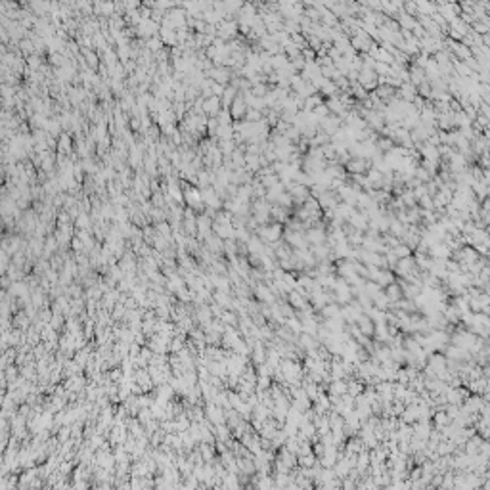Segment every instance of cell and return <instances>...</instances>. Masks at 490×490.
Masks as SVG:
<instances>
[{
	"label": "cell",
	"mask_w": 490,
	"mask_h": 490,
	"mask_svg": "<svg viewBox=\"0 0 490 490\" xmlns=\"http://www.w3.org/2000/svg\"><path fill=\"white\" fill-rule=\"evenodd\" d=\"M247 104H245V98L240 94L236 100H234V104H232V108H230V113H232V119H234V123H238V121H244L245 115H247Z\"/></svg>",
	"instance_id": "6da1fadb"
},
{
	"label": "cell",
	"mask_w": 490,
	"mask_h": 490,
	"mask_svg": "<svg viewBox=\"0 0 490 490\" xmlns=\"http://www.w3.org/2000/svg\"><path fill=\"white\" fill-rule=\"evenodd\" d=\"M223 110V102H221V98L219 96H211V98H205V104H203V113L209 117V119H213V117H217L219 113Z\"/></svg>",
	"instance_id": "7a4b0ae2"
},
{
	"label": "cell",
	"mask_w": 490,
	"mask_h": 490,
	"mask_svg": "<svg viewBox=\"0 0 490 490\" xmlns=\"http://www.w3.org/2000/svg\"><path fill=\"white\" fill-rule=\"evenodd\" d=\"M159 37H161L163 45L167 46V48H175V46H178V39H177V31H175V29H169V27H161V31H159Z\"/></svg>",
	"instance_id": "3957f363"
},
{
	"label": "cell",
	"mask_w": 490,
	"mask_h": 490,
	"mask_svg": "<svg viewBox=\"0 0 490 490\" xmlns=\"http://www.w3.org/2000/svg\"><path fill=\"white\" fill-rule=\"evenodd\" d=\"M217 119H219V123L221 125H234V119H232V113L230 110H221V113L217 115Z\"/></svg>",
	"instance_id": "277c9868"
},
{
	"label": "cell",
	"mask_w": 490,
	"mask_h": 490,
	"mask_svg": "<svg viewBox=\"0 0 490 490\" xmlns=\"http://www.w3.org/2000/svg\"><path fill=\"white\" fill-rule=\"evenodd\" d=\"M71 247H73V251H77V253H83V251H85V244H83V242H81V240H79L77 236L73 238V242H71Z\"/></svg>",
	"instance_id": "5b68a950"
}]
</instances>
